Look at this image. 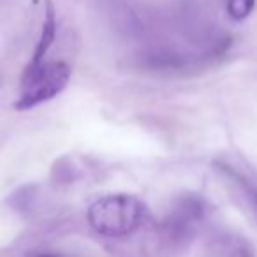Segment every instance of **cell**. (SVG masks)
<instances>
[{
	"mask_svg": "<svg viewBox=\"0 0 257 257\" xmlns=\"http://www.w3.org/2000/svg\"><path fill=\"white\" fill-rule=\"evenodd\" d=\"M55 34H57V16H55V8L51 4V0H46V9H44V22H43V30H41V37L37 41V46L34 50V55L30 58V64L27 65L25 71L36 69L37 65L43 64L44 55L48 53L50 46L55 41Z\"/></svg>",
	"mask_w": 257,
	"mask_h": 257,
	"instance_id": "3",
	"label": "cell"
},
{
	"mask_svg": "<svg viewBox=\"0 0 257 257\" xmlns=\"http://www.w3.org/2000/svg\"><path fill=\"white\" fill-rule=\"evenodd\" d=\"M246 192L250 194V197H252L253 204H255V208H257V189H255V187H250V185H246Z\"/></svg>",
	"mask_w": 257,
	"mask_h": 257,
	"instance_id": "6",
	"label": "cell"
},
{
	"mask_svg": "<svg viewBox=\"0 0 257 257\" xmlns=\"http://www.w3.org/2000/svg\"><path fill=\"white\" fill-rule=\"evenodd\" d=\"M39 257H57V255H39Z\"/></svg>",
	"mask_w": 257,
	"mask_h": 257,
	"instance_id": "7",
	"label": "cell"
},
{
	"mask_svg": "<svg viewBox=\"0 0 257 257\" xmlns=\"http://www.w3.org/2000/svg\"><path fill=\"white\" fill-rule=\"evenodd\" d=\"M71 69L64 62L41 64L36 69L25 71L22 83V95L15 102L18 111L32 109L46 100L53 99L67 86Z\"/></svg>",
	"mask_w": 257,
	"mask_h": 257,
	"instance_id": "2",
	"label": "cell"
},
{
	"mask_svg": "<svg viewBox=\"0 0 257 257\" xmlns=\"http://www.w3.org/2000/svg\"><path fill=\"white\" fill-rule=\"evenodd\" d=\"M145 218V206L138 197L113 194L97 199L88 210V222L99 234L118 238L134 232Z\"/></svg>",
	"mask_w": 257,
	"mask_h": 257,
	"instance_id": "1",
	"label": "cell"
},
{
	"mask_svg": "<svg viewBox=\"0 0 257 257\" xmlns=\"http://www.w3.org/2000/svg\"><path fill=\"white\" fill-rule=\"evenodd\" d=\"M255 0H227V13L232 20L241 22L253 11Z\"/></svg>",
	"mask_w": 257,
	"mask_h": 257,
	"instance_id": "5",
	"label": "cell"
},
{
	"mask_svg": "<svg viewBox=\"0 0 257 257\" xmlns=\"http://www.w3.org/2000/svg\"><path fill=\"white\" fill-rule=\"evenodd\" d=\"M203 215V208L201 203L196 199H185L178 208H176L175 215L171 217L169 222V231L178 232L180 236H183V232H189L192 229V225Z\"/></svg>",
	"mask_w": 257,
	"mask_h": 257,
	"instance_id": "4",
	"label": "cell"
}]
</instances>
